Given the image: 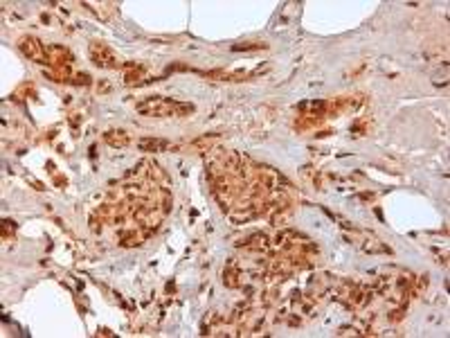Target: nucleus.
Here are the masks:
<instances>
[{
  "label": "nucleus",
  "mask_w": 450,
  "mask_h": 338,
  "mask_svg": "<svg viewBox=\"0 0 450 338\" xmlns=\"http://www.w3.org/2000/svg\"><path fill=\"white\" fill-rule=\"evenodd\" d=\"M18 48L27 59L36 61V64H50L48 61V52H45V45L41 43L36 36H20L18 39Z\"/></svg>",
  "instance_id": "f257e3e1"
},
{
  "label": "nucleus",
  "mask_w": 450,
  "mask_h": 338,
  "mask_svg": "<svg viewBox=\"0 0 450 338\" xmlns=\"http://www.w3.org/2000/svg\"><path fill=\"white\" fill-rule=\"evenodd\" d=\"M90 59H92V64L99 68H117L119 66L115 52L108 48L106 43H102V41H92L90 43Z\"/></svg>",
  "instance_id": "f03ea898"
},
{
  "label": "nucleus",
  "mask_w": 450,
  "mask_h": 338,
  "mask_svg": "<svg viewBox=\"0 0 450 338\" xmlns=\"http://www.w3.org/2000/svg\"><path fill=\"white\" fill-rule=\"evenodd\" d=\"M104 142H106L108 147H113V149H124V147H126V144L131 142V140H128V133H126V131H119V129L115 131V129H113V131H106V133H104Z\"/></svg>",
  "instance_id": "7ed1b4c3"
},
{
  "label": "nucleus",
  "mask_w": 450,
  "mask_h": 338,
  "mask_svg": "<svg viewBox=\"0 0 450 338\" xmlns=\"http://www.w3.org/2000/svg\"><path fill=\"white\" fill-rule=\"evenodd\" d=\"M138 147L142 151H165L169 149V140H162V138H144L138 142Z\"/></svg>",
  "instance_id": "20e7f679"
},
{
  "label": "nucleus",
  "mask_w": 450,
  "mask_h": 338,
  "mask_svg": "<svg viewBox=\"0 0 450 338\" xmlns=\"http://www.w3.org/2000/svg\"><path fill=\"white\" fill-rule=\"evenodd\" d=\"M239 275H241V273H239V270L234 268V262H232L228 268L223 270V282L228 284L230 289H237V287H241V280H239Z\"/></svg>",
  "instance_id": "39448f33"
},
{
  "label": "nucleus",
  "mask_w": 450,
  "mask_h": 338,
  "mask_svg": "<svg viewBox=\"0 0 450 338\" xmlns=\"http://www.w3.org/2000/svg\"><path fill=\"white\" fill-rule=\"evenodd\" d=\"M245 248H266V235H252L250 241L243 243Z\"/></svg>",
  "instance_id": "423d86ee"
},
{
  "label": "nucleus",
  "mask_w": 450,
  "mask_h": 338,
  "mask_svg": "<svg viewBox=\"0 0 450 338\" xmlns=\"http://www.w3.org/2000/svg\"><path fill=\"white\" fill-rule=\"evenodd\" d=\"M72 84H77V86H90L92 84V79H90V75L88 72H77V75H72Z\"/></svg>",
  "instance_id": "0eeeda50"
},
{
  "label": "nucleus",
  "mask_w": 450,
  "mask_h": 338,
  "mask_svg": "<svg viewBox=\"0 0 450 338\" xmlns=\"http://www.w3.org/2000/svg\"><path fill=\"white\" fill-rule=\"evenodd\" d=\"M266 43H239V45H232L234 52H252V50H264Z\"/></svg>",
  "instance_id": "6e6552de"
},
{
  "label": "nucleus",
  "mask_w": 450,
  "mask_h": 338,
  "mask_svg": "<svg viewBox=\"0 0 450 338\" xmlns=\"http://www.w3.org/2000/svg\"><path fill=\"white\" fill-rule=\"evenodd\" d=\"M111 90V84H108V81H99L97 84V93H108Z\"/></svg>",
  "instance_id": "1a4fd4ad"
}]
</instances>
